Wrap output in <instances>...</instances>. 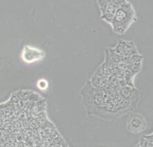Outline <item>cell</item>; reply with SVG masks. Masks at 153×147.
<instances>
[{
	"label": "cell",
	"instance_id": "4",
	"mask_svg": "<svg viewBox=\"0 0 153 147\" xmlns=\"http://www.w3.org/2000/svg\"><path fill=\"white\" fill-rule=\"evenodd\" d=\"M125 1H98V6L100 7L101 16L106 15H114L115 14L117 10L120 9L123 5Z\"/></svg>",
	"mask_w": 153,
	"mask_h": 147
},
{
	"label": "cell",
	"instance_id": "1",
	"mask_svg": "<svg viewBox=\"0 0 153 147\" xmlns=\"http://www.w3.org/2000/svg\"><path fill=\"white\" fill-rule=\"evenodd\" d=\"M46 102L31 90L0 103V147H58L64 140L48 119Z\"/></svg>",
	"mask_w": 153,
	"mask_h": 147
},
{
	"label": "cell",
	"instance_id": "3",
	"mask_svg": "<svg viewBox=\"0 0 153 147\" xmlns=\"http://www.w3.org/2000/svg\"><path fill=\"white\" fill-rule=\"evenodd\" d=\"M44 57V53L38 48L30 46H25L22 52V58L27 63L39 61Z\"/></svg>",
	"mask_w": 153,
	"mask_h": 147
},
{
	"label": "cell",
	"instance_id": "6",
	"mask_svg": "<svg viewBox=\"0 0 153 147\" xmlns=\"http://www.w3.org/2000/svg\"><path fill=\"white\" fill-rule=\"evenodd\" d=\"M112 49L113 50V51L117 54V55L120 56L121 58L125 57V56H124L123 47H122V41H121V40H118L117 44L115 46V47L112 48Z\"/></svg>",
	"mask_w": 153,
	"mask_h": 147
},
{
	"label": "cell",
	"instance_id": "2",
	"mask_svg": "<svg viewBox=\"0 0 153 147\" xmlns=\"http://www.w3.org/2000/svg\"><path fill=\"white\" fill-rule=\"evenodd\" d=\"M136 21V15L131 4L127 1L121 8L117 10L112 27L113 31L117 34L125 33L128 27Z\"/></svg>",
	"mask_w": 153,
	"mask_h": 147
},
{
	"label": "cell",
	"instance_id": "7",
	"mask_svg": "<svg viewBox=\"0 0 153 147\" xmlns=\"http://www.w3.org/2000/svg\"><path fill=\"white\" fill-rule=\"evenodd\" d=\"M37 86L39 89L41 90H45L47 89V88L48 87V83L46 80L44 79H41L40 81H38L37 83Z\"/></svg>",
	"mask_w": 153,
	"mask_h": 147
},
{
	"label": "cell",
	"instance_id": "5",
	"mask_svg": "<svg viewBox=\"0 0 153 147\" xmlns=\"http://www.w3.org/2000/svg\"><path fill=\"white\" fill-rule=\"evenodd\" d=\"M121 41H122L125 57H129V56L136 55L138 53L136 46H135L134 42L130 41H123V40H121Z\"/></svg>",
	"mask_w": 153,
	"mask_h": 147
}]
</instances>
